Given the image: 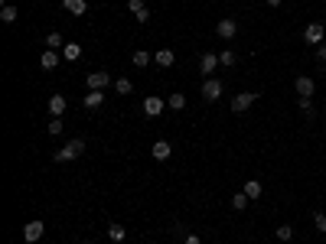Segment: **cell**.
<instances>
[{
    "label": "cell",
    "instance_id": "3",
    "mask_svg": "<svg viewBox=\"0 0 326 244\" xmlns=\"http://www.w3.org/2000/svg\"><path fill=\"white\" fill-rule=\"evenodd\" d=\"M42 234H46V225H42L39 218H33V222H26V228H23V241L26 244H36Z\"/></svg>",
    "mask_w": 326,
    "mask_h": 244
},
{
    "label": "cell",
    "instance_id": "30",
    "mask_svg": "<svg viewBox=\"0 0 326 244\" xmlns=\"http://www.w3.org/2000/svg\"><path fill=\"white\" fill-rule=\"evenodd\" d=\"M277 238H280V241H290V238H294V228H290V225H280V228H277Z\"/></svg>",
    "mask_w": 326,
    "mask_h": 244
},
{
    "label": "cell",
    "instance_id": "2",
    "mask_svg": "<svg viewBox=\"0 0 326 244\" xmlns=\"http://www.w3.org/2000/svg\"><path fill=\"white\" fill-rule=\"evenodd\" d=\"M88 91H104L108 85H114V78H111V72H88Z\"/></svg>",
    "mask_w": 326,
    "mask_h": 244
},
{
    "label": "cell",
    "instance_id": "27",
    "mask_svg": "<svg viewBox=\"0 0 326 244\" xmlns=\"http://www.w3.org/2000/svg\"><path fill=\"white\" fill-rule=\"evenodd\" d=\"M134 65L137 68H147V65H150V52H144V49L134 52Z\"/></svg>",
    "mask_w": 326,
    "mask_h": 244
},
{
    "label": "cell",
    "instance_id": "4",
    "mask_svg": "<svg viewBox=\"0 0 326 244\" xmlns=\"http://www.w3.org/2000/svg\"><path fill=\"white\" fill-rule=\"evenodd\" d=\"M222 82H219V78H202V98L206 101H219L222 98Z\"/></svg>",
    "mask_w": 326,
    "mask_h": 244
},
{
    "label": "cell",
    "instance_id": "24",
    "mask_svg": "<svg viewBox=\"0 0 326 244\" xmlns=\"http://www.w3.org/2000/svg\"><path fill=\"white\" fill-rule=\"evenodd\" d=\"M235 62H238V56H235V52H232V49H225V52H222V56H219V65H225V68H232Z\"/></svg>",
    "mask_w": 326,
    "mask_h": 244
},
{
    "label": "cell",
    "instance_id": "22",
    "mask_svg": "<svg viewBox=\"0 0 326 244\" xmlns=\"http://www.w3.org/2000/svg\"><path fill=\"white\" fill-rule=\"evenodd\" d=\"M248 202H251V199L245 196V192H235V196H232V208H235V212H242V208H248Z\"/></svg>",
    "mask_w": 326,
    "mask_h": 244
},
{
    "label": "cell",
    "instance_id": "15",
    "mask_svg": "<svg viewBox=\"0 0 326 244\" xmlns=\"http://www.w3.org/2000/svg\"><path fill=\"white\" fill-rule=\"evenodd\" d=\"M59 59H62V56H59L56 49H46V52L39 56V65H42V68H56V65H59Z\"/></svg>",
    "mask_w": 326,
    "mask_h": 244
},
{
    "label": "cell",
    "instance_id": "6",
    "mask_svg": "<svg viewBox=\"0 0 326 244\" xmlns=\"http://www.w3.org/2000/svg\"><path fill=\"white\" fill-rule=\"evenodd\" d=\"M294 88H297V94H300V98H313V91H316V82H313L310 75H297Z\"/></svg>",
    "mask_w": 326,
    "mask_h": 244
},
{
    "label": "cell",
    "instance_id": "9",
    "mask_svg": "<svg viewBox=\"0 0 326 244\" xmlns=\"http://www.w3.org/2000/svg\"><path fill=\"white\" fill-rule=\"evenodd\" d=\"M215 33L222 39H235V36H238V23H235V20H219L215 23Z\"/></svg>",
    "mask_w": 326,
    "mask_h": 244
},
{
    "label": "cell",
    "instance_id": "23",
    "mask_svg": "<svg viewBox=\"0 0 326 244\" xmlns=\"http://www.w3.org/2000/svg\"><path fill=\"white\" fill-rule=\"evenodd\" d=\"M114 91H118V94H131V91H134V85H131L127 78H114Z\"/></svg>",
    "mask_w": 326,
    "mask_h": 244
},
{
    "label": "cell",
    "instance_id": "29",
    "mask_svg": "<svg viewBox=\"0 0 326 244\" xmlns=\"http://www.w3.org/2000/svg\"><path fill=\"white\" fill-rule=\"evenodd\" d=\"M313 225H316V231L326 234V215L323 212H313Z\"/></svg>",
    "mask_w": 326,
    "mask_h": 244
},
{
    "label": "cell",
    "instance_id": "10",
    "mask_svg": "<svg viewBox=\"0 0 326 244\" xmlns=\"http://www.w3.org/2000/svg\"><path fill=\"white\" fill-rule=\"evenodd\" d=\"M215 65H219V56H215V52H202V59H199L202 75H212V72H215Z\"/></svg>",
    "mask_w": 326,
    "mask_h": 244
},
{
    "label": "cell",
    "instance_id": "5",
    "mask_svg": "<svg viewBox=\"0 0 326 244\" xmlns=\"http://www.w3.org/2000/svg\"><path fill=\"white\" fill-rule=\"evenodd\" d=\"M254 101H258V94H254V91H242V94H235V98H232V111H235V114H242V111H248Z\"/></svg>",
    "mask_w": 326,
    "mask_h": 244
},
{
    "label": "cell",
    "instance_id": "14",
    "mask_svg": "<svg viewBox=\"0 0 326 244\" xmlns=\"http://www.w3.org/2000/svg\"><path fill=\"white\" fill-rule=\"evenodd\" d=\"M62 7H66L72 16H82V13L88 10V0H62Z\"/></svg>",
    "mask_w": 326,
    "mask_h": 244
},
{
    "label": "cell",
    "instance_id": "26",
    "mask_svg": "<svg viewBox=\"0 0 326 244\" xmlns=\"http://www.w3.org/2000/svg\"><path fill=\"white\" fill-rule=\"evenodd\" d=\"M297 104H300V111L307 117H313L316 114V108H313V98H297Z\"/></svg>",
    "mask_w": 326,
    "mask_h": 244
},
{
    "label": "cell",
    "instance_id": "11",
    "mask_svg": "<svg viewBox=\"0 0 326 244\" xmlns=\"http://www.w3.org/2000/svg\"><path fill=\"white\" fill-rule=\"evenodd\" d=\"M46 108H49V114H52V117H62V111L69 108V101L62 98V94H52V98H49V104H46Z\"/></svg>",
    "mask_w": 326,
    "mask_h": 244
},
{
    "label": "cell",
    "instance_id": "17",
    "mask_svg": "<svg viewBox=\"0 0 326 244\" xmlns=\"http://www.w3.org/2000/svg\"><path fill=\"white\" fill-rule=\"evenodd\" d=\"M150 153H154V160H166V156L173 153V147L166 143V140H157V143L150 147Z\"/></svg>",
    "mask_w": 326,
    "mask_h": 244
},
{
    "label": "cell",
    "instance_id": "1",
    "mask_svg": "<svg viewBox=\"0 0 326 244\" xmlns=\"http://www.w3.org/2000/svg\"><path fill=\"white\" fill-rule=\"evenodd\" d=\"M85 153V140H69L62 150H56V163H66V160H78Z\"/></svg>",
    "mask_w": 326,
    "mask_h": 244
},
{
    "label": "cell",
    "instance_id": "32",
    "mask_svg": "<svg viewBox=\"0 0 326 244\" xmlns=\"http://www.w3.org/2000/svg\"><path fill=\"white\" fill-rule=\"evenodd\" d=\"M316 59H320V62H326V42H320V46H316Z\"/></svg>",
    "mask_w": 326,
    "mask_h": 244
},
{
    "label": "cell",
    "instance_id": "33",
    "mask_svg": "<svg viewBox=\"0 0 326 244\" xmlns=\"http://www.w3.org/2000/svg\"><path fill=\"white\" fill-rule=\"evenodd\" d=\"M183 244H202V238H199V234H186V241H183Z\"/></svg>",
    "mask_w": 326,
    "mask_h": 244
},
{
    "label": "cell",
    "instance_id": "28",
    "mask_svg": "<svg viewBox=\"0 0 326 244\" xmlns=\"http://www.w3.org/2000/svg\"><path fill=\"white\" fill-rule=\"evenodd\" d=\"M46 130H49L52 137H56V134H62V117H52L49 124H46Z\"/></svg>",
    "mask_w": 326,
    "mask_h": 244
},
{
    "label": "cell",
    "instance_id": "35",
    "mask_svg": "<svg viewBox=\"0 0 326 244\" xmlns=\"http://www.w3.org/2000/svg\"><path fill=\"white\" fill-rule=\"evenodd\" d=\"M78 244H92V241H78Z\"/></svg>",
    "mask_w": 326,
    "mask_h": 244
},
{
    "label": "cell",
    "instance_id": "34",
    "mask_svg": "<svg viewBox=\"0 0 326 244\" xmlns=\"http://www.w3.org/2000/svg\"><path fill=\"white\" fill-rule=\"evenodd\" d=\"M264 4H268V7H280V0H264Z\"/></svg>",
    "mask_w": 326,
    "mask_h": 244
},
{
    "label": "cell",
    "instance_id": "19",
    "mask_svg": "<svg viewBox=\"0 0 326 244\" xmlns=\"http://www.w3.org/2000/svg\"><path fill=\"white\" fill-rule=\"evenodd\" d=\"M166 108L183 111V108H186V94H180V91H176V94H170V98H166Z\"/></svg>",
    "mask_w": 326,
    "mask_h": 244
},
{
    "label": "cell",
    "instance_id": "8",
    "mask_svg": "<svg viewBox=\"0 0 326 244\" xmlns=\"http://www.w3.org/2000/svg\"><path fill=\"white\" fill-rule=\"evenodd\" d=\"M166 111V98H144V114L147 117H160Z\"/></svg>",
    "mask_w": 326,
    "mask_h": 244
},
{
    "label": "cell",
    "instance_id": "16",
    "mask_svg": "<svg viewBox=\"0 0 326 244\" xmlns=\"http://www.w3.org/2000/svg\"><path fill=\"white\" fill-rule=\"evenodd\" d=\"M154 62H157V65H160V68H170V65L176 62V56H173V49H160V52H157V56H154Z\"/></svg>",
    "mask_w": 326,
    "mask_h": 244
},
{
    "label": "cell",
    "instance_id": "21",
    "mask_svg": "<svg viewBox=\"0 0 326 244\" xmlns=\"http://www.w3.org/2000/svg\"><path fill=\"white\" fill-rule=\"evenodd\" d=\"M0 20H4L7 26H10V23H16V7H10V4H4V10H0Z\"/></svg>",
    "mask_w": 326,
    "mask_h": 244
},
{
    "label": "cell",
    "instance_id": "31",
    "mask_svg": "<svg viewBox=\"0 0 326 244\" xmlns=\"http://www.w3.org/2000/svg\"><path fill=\"white\" fill-rule=\"evenodd\" d=\"M127 7H131V13H140V10H147V4H144V0H127Z\"/></svg>",
    "mask_w": 326,
    "mask_h": 244
},
{
    "label": "cell",
    "instance_id": "12",
    "mask_svg": "<svg viewBox=\"0 0 326 244\" xmlns=\"http://www.w3.org/2000/svg\"><path fill=\"white\" fill-rule=\"evenodd\" d=\"M242 192L248 196L251 202H258V199H261V192H264V186H261L258 179H248V182H245V189H242Z\"/></svg>",
    "mask_w": 326,
    "mask_h": 244
},
{
    "label": "cell",
    "instance_id": "7",
    "mask_svg": "<svg viewBox=\"0 0 326 244\" xmlns=\"http://www.w3.org/2000/svg\"><path fill=\"white\" fill-rule=\"evenodd\" d=\"M323 36H326V26H323V23H310V26L303 30V39L310 42V46H320Z\"/></svg>",
    "mask_w": 326,
    "mask_h": 244
},
{
    "label": "cell",
    "instance_id": "20",
    "mask_svg": "<svg viewBox=\"0 0 326 244\" xmlns=\"http://www.w3.org/2000/svg\"><path fill=\"white\" fill-rule=\"evenodd\" d=\"M108 238H111L114 244H121V241H124V238H127V231H124V228H121V225H108Z\"/></svg>",
    "mask_w": 326,
    "mask_h": 244
},
{
    "label": "cell",
    "instance_id": "18",
    "mask_svg": "<svg viewBox=\"0 0 326 244\" xmlns=\"http://www.w3.org/2000/svg\"><path fill=\"white\" fill-rule=\"evenodd\" d=\"M78 56H82V46H78V42H66V46H62V59H66V62H75Z\"/></svg>",
    "mask_w": 326,
    "mask_h": 244
},
{
    "label": "cell",
    "instance_id": "13",
    "mask_svg": "<svg viewBox=\"0 0 326 244\" xmlns=\"http://www.w3.org/2000/svg\"><path fill=\"white\" fill-rule=\"evenodd\" d=\"M82 104H85V108H88V111H95V108H101V104H104V91H88V94H85V98H82Z\"/></svg>",
    "mask_w": 326,
    "mask_h": 244
},
{
    "label": "cell",
    "instance_id": "25",
    "mask_svg": "<svg viewBox=\"0 0 326 244\" xmlns=\"http://www.w3.org/2000/svg\"><path fill=\"white\" fill-rule=\"evenodd\" d=\"M66 42H62V33H49L46 36V49H62Z\"/></svg>",
    "mask_w": 326,
    "mask_h": 244
}]
</instances>
